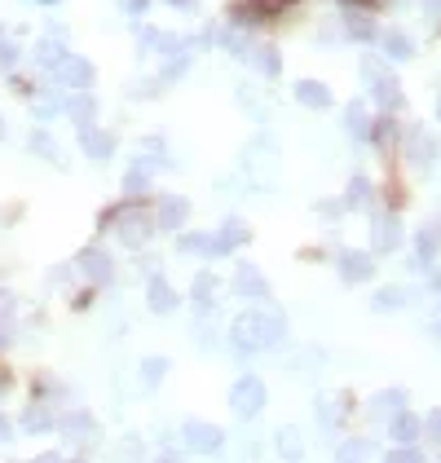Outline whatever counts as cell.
I'll return each mask as SVG.
<instances>
[{
    "label": "cell",
    "mask_w": 441,
    "mask_h": 463,
    "mask_svg": "<svg viewBox=\"0 0 441 463\" xmlns=\"http://www.w3.org/2000/svg\"><path fill=\"white\" fill-rule=\"evenodd\" d=\"M433 428H437V432H441V415H433Z\"/></svg>",
    "instance_id": "cell-6"
},
{
    "label": "cell",
    "mask_w": 441,
    "mask_h": 463,
    "mask_svg": "<svg viewBox=\"0 0 441 463\" xmlns=\"http://www.w3.org/2000/svg\"><path fill=\"white\" fill-rule=\"evenodd\" d=\"M393 432H402V441H410V437H415V420H410V415L393 420Z\"/></svg>",
    "instance_id": "cell-5"
},
{
    "label": "cell",
    "mask_w": 441,
    "mask_h": 463,
    "mask_svg": "<svg viewBox=\"0 0 441 463\" xmlns=\"http://www.w3.org/2000/svg\"><path fill=\"white\" fill-rule=\"evenodd\" d=\"M278 326H283L278 318H243L234 331V345L239 349H265V345L278 340Z\"/></svg>",
    "instance_id": "cell-1"
},
{
    "label": "cell",
    "mask_w": 441,
    "mask_h": 463,
    "mask_svg": "<svg viewBox=\"0 0 441 463\" xmlns=\"http://www.w3.org/2000/svg\"><path fill=\"white\" fill-rule=\"evenodd\" d=\"M296 98H300L305 107H327L331 102V93L323 89V84H300V89H296Z\"/></svg>",
    "instance_id": "cell-3"
},
{
    "label": "cell",
    "mask_w": 441,
    "mask_h": 463,
    "mask_svg": "<svg viewBox=\"0 0 441 463\" xmlns=\"http://www.w3.org/2000/svg\"><path fill=\"white\" fill-rule=\"evenodd\" d=\"M260 402H265V389H260L257 380H243V384L234 389V411H239V415H252V411H260Z\"/></svg>",
    "instance_id": "cell-2"
},
{
    "label": "cell",
    "mask_w": 441,
    "mask_h": 463,
    "mask_svg": "<svg viewBox=\"0 0 441 463\" xmlns=\"http://www.w3.org/2000/svg\"><path fill=\"white\" fill-rule=\"evenodd\" d=\"M190 432H194V446H217V428H203V424H190Z\"/></svg>",
    "instance_id": "cell-4"
}]
</instances>
